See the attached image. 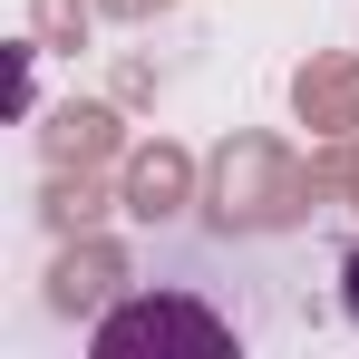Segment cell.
<instances>
[{
    "label": "cell",
    "mask_w": 359,
    "mask_h": 359,
    "mask_svg": "<svg viewBox=\"0 0 359 359\" xmlns=\"http://www.w3.org/2000/svg\"><path fill=\"white\" fill-rule=\"evenodd\" d=\"M340 311L359 320V243H350V262H340Z\"/></svg>",
    "instance_id": "7a4b0ae2"
},
{
    "label": "cell",
    "mask_w": 359,
    "mask_h": 359,
    "mask_svg": "<svg viewBox=\"0 0 359 359\" xmlns=\"http://www.w3.org/2000/svg\"><path fill=\"white\" fill-rule=\"evenodd\" d=\"M136 350H233V330L194 301H126L97 320V359H136Z\"/></svg>",
    "instance_id": "6da1fadb"
}]
</instances>
